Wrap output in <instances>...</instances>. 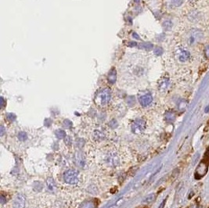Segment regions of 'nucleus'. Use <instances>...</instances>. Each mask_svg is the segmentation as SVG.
Listing matches in <instances>:
<instances>
[{"label": "nucleus", "instance_id": "obj_6", "mask_svg": "<svg viewBox=\"0 0 209 208\" xmlns=\"http://www.w3.org/2000/svg\"><path fill=\"white\" fill-rule=\"evenodd\" d=\"M153 101V97L150 94H146L139 97V103L142 106L147 107Z\"/></svg>", "mask_w": 209, "mask_h": 208}, {"label": "nucleus", "instance_id": "obj_10", "mask_svg": "<svg viewBox=\"0 0 209 208\" xmlns=\"http://www.w3.org/2000/svg\"><path fill=\"white\" fill-rule=\"evenodd\" d=\"M190 57V54L188 51H183L179 56V60L180 62H186L187 61Z\"/></svg>", "mask_w": 209, "mask_h": 208}, {"label": "nucleus", "instance_id": "obj_3", "mask_svg": "<svg viewBox=\"0 0 209 208\" xmlns=\"http://www.w3.org/2000/svg\"><path fill=\"white\" fill-rule=\"evenodd\" d=\"M64 179L67 184L75 185L79 182V175L77 171L74 170H68L64 172Z\"/></svg>", "mask_w": 209, "mask_h": 208}, {"label": "nucleus", "instance_id": "obj_16", "mask_svg": "<svg viewBox=\"0 0 209 208\" xmlns=\"http://www.w3.org/2000/svg\"><path fill=\"white\" fill-rule=\"evenodd\" d=\"M154 54L156 56H161L163 54V49L161 47H157L155 49H154Z\"/></svg>", "mask_w": 209, "mask_h": 208}, {"label": "nucleus", "instance_id": "obj_7", "mask_svg": "<svg viewBox=\"0 0 209 208\" xmlns=\"http://www.w3.org/2000/svg\"><path fill=\"white\" fill-rule=\"evenodd\" d=\"M207 170H208V167L207 165H205V164H200V165L197 167V171H196V174H195V176L198 177V178H201L203 177L206 172H207Z\"/></svg>", "mask_w": 209, "mask_h": 208}, {"label": "nucleus", "instance_id": "obj_9", "mask_svg": "<svg viewBox=\"0 0 209 208\" xmlns=\"http://www.w3.org/2000/svg\"><path fill=\"white\" fill-rule=\"evenodd\" d=\"M46 185H47V188H48L49 191H50V192H54L56 190V183H55L54 180L52 179V178H49L47 179Z\"/></svg>", "mask_w": 209, "mask_h": 208}, {"label": "nucleus", "instance_id": "obj_2", "mask_svg": "<svg viewBox=\"0 0 209 208\" xmlns=\"http://www.w3.org/2000/svg\"><path fill=\"white\" fill-rule=\"evenodd\" d=\"M110 96H111V93L110 89L104 88L97 93L95 98V102L100 106H104L109 103L110 100Z\"/></svg>", "mask_w": 209, "mask_h": 208}, {"label": "nucleus", "instance_id": "obj_21", "mask_svg": "<svg viewBox=\"0 0 209 208\" xmlns=\"http://www.w3.org/2000/svg\"><path fill=\"white\" fill-rule=\"evenodd\" d=\"M205 55L206 58L209 59V46H207L205 49Z\"/></svg>", "mask_w": 209, "mask_h": 208}, {"label": "nucleus", "instance_id": "obj_12", "mask_svg": "<svg viewBox=\"0 0 209 208\" xmlns=\"http://www.w3.org/2000/svg\"><path fill=\"white\" fill-rule=\"evenodd\" d=\"M155 198H156V196H155V194H150V195H148L144 200H143V202L144 203H151V202H153L154 200H155Z\"/></svg>", "mask_w": 209, "mask_h": 208}, {"label": "nucleus", "instance_id": "obj_23", "mask_svg": "<svg viewBox=\"0 0 209 208\" xmlns=\"http://www.w3.org/2000/svg\"><path fill=\"white\" fill-rule=\"evenodd\" d=\"M4 106V100H3V98L2 97L1 98V107L2 108Z\"/></svg>", "mask_w": 209, "mask_h": 208}, {"label": "nucleus", "instance_id": "obj_14", "mask_svg": "<svg viewBox=\"0 0 209 208\" xmlns=\"http://www.w3.org/2000/svg\"><path fill=\"white\" fill-rule=\"evenodd\" d=\"M56 135L59 139H62L64 138H65L66 136V133L64 132V131L63 130H58L56 131Z\"/></svg>", "mask_w": 209, "mask_h": 208}, {"label": "nucleus", "instance_id": "obj_17", "mask_svg": "<svg viewBox=\"0 0 209 208\" xmlns=\"http://www.w3.org/2000/svg\"><path fill=\"white\" fill-rule=\"evenodd\" d=\"M183 0H172V4L175 6H180L182 4H183Z\"/></svg>", "mask_w": 209, "mask_h": 208}, {"label": "nucleus", "instance_id": "obj_15", "mask_svg": "<svg viewBox=\"0 0 209 208\" xmlns=\"http://www.w3.org/2000/svg\"><path fill=\"white\" fill-rule=\"evenodd\" d=\"M163 27L166 30V31H168L170 30L172 27V23L169 21H166L163 23Z\"/></svg>", "mask_w": 209, "mask_h": 208}, {"label": "nucleus", "instance_id": "obj_13", "mask_svg": "<svg viewBox=\"0 0 209 208\" xmlns=\"http://www.w3.org/2000/svg\"><path fill=\"white\" fill-rule=\"evenodd\" d=\"M175 118H176V115H175V113H173L172 112H168L165 115V119L168 121H173L175 120Z\"/></svg>", "mask_w": 209, "mask_h": 208}, {"label": "nucleus", "instance_id": "obj_11", "mask_svg": "<svg viewBox=\"0 0 209 208\" xmlns=\"http://www.w3.org/2000/svg\"><path fill=\"white\" fill-rule=\"evenodd\" d=\"M154 47L153 44L150 42H146V43H141L138 45V48L140 49H146V50H150Z\"/></svg>", "mask_w": 209, "mask_h": 208}, {"label": "nucleus", "instance_id": "obj_19", "mask_svg": "<svg viewBox=\"0 0 209 208\" xmlns=\"http://www.w3.org/2000/svg\"><path fill=\"white\" fill-rule=\"evenodd\" d=\"M27 135L25 133H24V132H21L19 135H18V138L21 139V140H25V138H26Z\"/></svg>", "mask_w": 209, "mask_h": 208}, {"label": "nucleus", "instance_id": "obj_1", "mask_svg": "<svg viewBox=\"0 0 209 208\" xmlns=\"http://www.w3.org/2000/svg\"><path fill=\"white\" fill-rule=\"evenodd\" d=\"M143 58L139 54H132L127 57L121 65L122 77L129 81H137L146 75V66Z\"/></svg>", "mask_w": 209, "mask_h": 208}, {"label": "nucleus", "instance_id": "obj_24", "mask_svg": "<svg viewBox=\"0 0 209 208\" xmlns=\"http://www.w3.org/2000/svg\"><path fill=\"white\" fill-rule=\"evenodd\" d=\"M3 134H4V128L2 126V127H1V135H2Z\"/></svg>", "mask_w": 209, "mask_h": 208}, {"label": "nucleus", "instance_id": "obj_25", "mask_svg": "<svg viewBox=\"0 0 209 208\" xmlns=\"http://www.w3.org/2000/svg\"><path fill=\"white\" fill-rule=\"evenodd\" d=\"M136 46L135 42H130V44H129V46Z\"/></svg>", "mask_w": 209, "mask_h": 208}, {"label": "nucleus", "instance_id": "obj_18", "mask_svg": "<svg viewBox=\"0 0 209 208\" xmlns=\"http://www.w3.org/2000/svg\"><path fill=\"white\" fill-rule=\"evenodd\" d=\"M168 82L167 81H163L162 84L160 85V88L164 90V89H165V88L168 87Z\"/></svg>", "mask_w": 209, "mask_h": 208}, {"label": "nucleus", "instance_id": "obj_27", "mask_svg": "<svg viewBox=\"0 0 209 208\" xmlns=\"http://www.w3.org/2000/svg\"><path fill=\"white\" fill-rule=\"evenodd\" d=\"M209 111V106H207V108H206V110H205V113H208Z\"/></svg>", "mask_w": 209, "mask_h": 208}, {"label": "nucleus", "instance_id": "obj_5", "mask_svg": "<svg viewBox=\"0 0 209 208\" xmlns=\"http://www.w3.org/2000/svg\"><path fill=\"white\" fill-rule=\"evenodd\" d=\"M13 206L14 208H25V198L23 195H17L13 200Z\"/></svg>", "mask_w": 209, "mask_h": 208}, {"label": "nucleus", "instance_id": "obj_8", "mask_svg": "<svg viewBox=\"0 0 209 208\" xmlns=\"http://www.w3.org/2000/svg\"><path fill=\"white\" fill-rule=\"evenodd\" d=\"M107 80L110 84H114L117 80V72L115 69H111L107 75Z\"/></svg>", "mask_w": 209, "mask_h": 208}, {"label": "nucleus", "instance_id": "obj_4", "mask_svg": "<svg viewBox=\"0 0 209 208\" xmlns=\"http://www.w3.org/2000/svg\"><path fill=\"white\" fill-rule=\"evenodd\" d=\"M146 128V122L142 119L135 120L132 125V131L135 134H141Z\"/></svg>", "mask_w": 209, "mask_h": 208}, {"label": "nucleus", "instance_id": "obj_26", "mask_svg": "<svg viewBox=\"0 0 209 208\" xmlns=\"http://www.w3.org/2000/svg\"><path fill=\"white\" fill-rule=\"evenodd\" d=\"M133 36H135L134 38H138V39H139V35H137L135 33H133Z\"/></svg>", "mask_w": 209, "mask_h": 208}, {"label": "nucleus", "instance_id": "obj_20", "mask_svg": "<svg viewBox=\"0 0 209 208\" xmlns=\"http://www.w3.org/2000/svg\"><path fill=\"white\" fill-rule=\"evenodd\" d=\"M7 118L9 120V121H14L15 118H16V116L13 113H9L8 116H7Z\"/></svg>", "mask_w": 209, "mask_h": 208}, {"label": "nucleus", "instance_id": "obj_22", "mask_svg": "<svg viewBox=\"0 0 209 208\" xmlns=\"http://www.w3.org/2000/svg\"><path fill=\"white\" fill-rule=\"evenodd\" d=\"M164 204H165V200H164V201L161 203V204L159 206V207L158 208H164Z\"/></svg>", "mask_w": 209, "mask_h": 208}]
</instances>
